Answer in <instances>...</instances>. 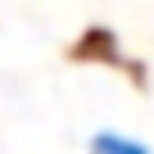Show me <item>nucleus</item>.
<instances>
[{"instance_id":"1","label":"nucleus","mask_w":154,"mask_h":154,"mask_svg":"<svg viewBox=\"0 0 154 154\" xmlns=\"http://www.w3.org/2000/svg\"><path fill=\"white\" fill-rule=\"evenodd\" d=\"M91 154H154L145 140H136V136H127V131H109V127H100L95 136H91Z\"/></svg>"}]
</instances>
